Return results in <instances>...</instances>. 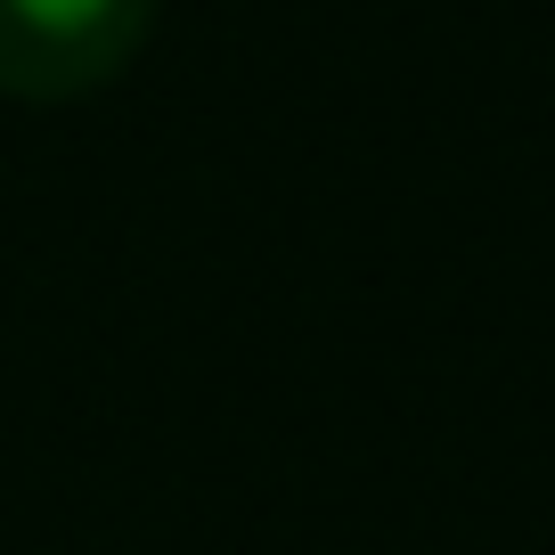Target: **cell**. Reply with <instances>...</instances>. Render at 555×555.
<instances>
[{
	"label": "cell",
	"mask_w": 555,
	"mask_h": 555,
	"mask_svg": "<svg viewBox=\"0 0 555 555\" xmlns=\"http://www.w3.org/2000/svg\"><path fill=\"white\" fill-rule=\"evenodd\" d=\"M147 34L156 0H0V99H90L147 50Z\"/></svg>",
	"instance_id": "cell-1"
}]
</instances>
